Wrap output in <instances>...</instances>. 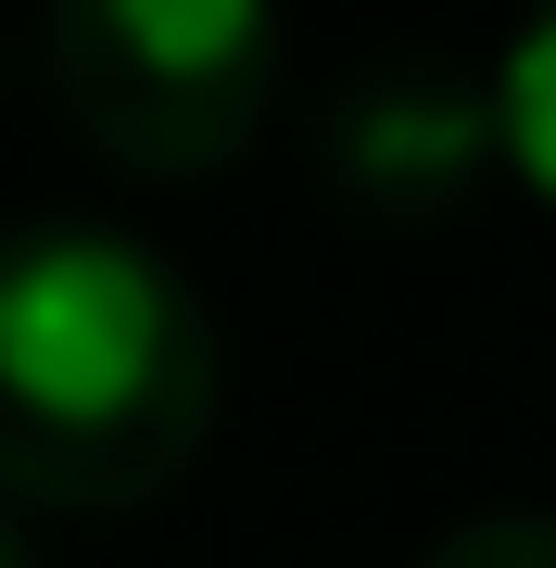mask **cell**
<instances>
[{
    "label": "cell",
    "mask_w": 556,
    "mask_h": 568,
    "mask_svg": "<svg viewBox=\"0 0 556 568\" xmlns=\"http://www.w3.org/2000/svg\"><path fill=\"white\" fill-rule=\"evenodd\" d=\"M215 429V316L102 215L0 227V493L152 506Z\"/></svg>",
    "instance_id": "6da1fadb"
},
{
    "label": "cell",
    "mask_w": 556,
    "mask_h": 568,
    "mask_svg": "<svg viewBox=\"0 0 556 568\" xmlns=\"http://www.w3.org/2000/svg\"><path fill=\"white\" fill-rule=\"evenodd\" d=\"M51 102L127 178H215L279 102V13L253 0H63L39 26Z\"/></svg>",
    "instance_id": "7a4b0ae2"
},
{
    "label": "cell",
    "mask_w": 556,
    "mask_h": 568,
    "mask_svg": "<svg viewBox=\"0 0 556 568\" xmlns=\"http://www.w3.org/2000/svg\"><path fill=\"white\" fill-rule=\"evenodd\" d=\"M316 164L367 215H455L506 164V102H494V77L431 63V51L354 63L330 89V114H316Z\"/></svg>",
    "instance_id": "3957f363"
},
{
    "label": "cell",
    "mask_w": 556,
    "mask_h": 568,
    "mask_svg": "<svg viewBox=\"0 0 556 568\" xmlns=\"http://www.w3.org/2000/svg\"><path fill=\"white\" fill-rule=\"evenodd\" d=\"M494 102H506V164L556 203V13L494 51Z\"/></svg>",
    "instance_id": "277c9868"
},
{
    "label": "cell",
    "mask_w": 556,
    "mask_h": 568,
    "mask_svg": "<svg viewBox=\"0 0 556 568\" xmlns=\"http://www.w3.org/2000/svg\"><path fill=\"white\" fill-rule=\"evenodd\" d=\"M417 568H556V518L532 506H506V518H468V530H443Z\"/></svg>",
    "instance_id": "5b68a950"
},
{
    "label": "cell",
    "mask_w": 556,
    "mask_h": 568,
    "mask_svg": "<svg viewBox=\"0 0 556 568\" xmlns=\"http://www.w3.org/2000/svg\"><path fill=\"white\" fill-rule=\"evenodd\" d=\"M0 568H39V544L13 530V493H0Z\"/></svg>",
    "instance_id": "8992f818"
}]
</instances>
